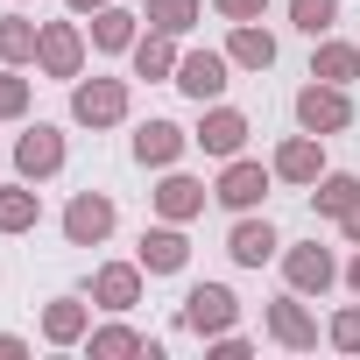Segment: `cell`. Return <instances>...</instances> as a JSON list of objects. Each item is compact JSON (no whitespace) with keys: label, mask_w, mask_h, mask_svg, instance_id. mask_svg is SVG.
<instances>
[{"label":"cell","mask_w":360,"mask_h":360,"mask_svg":"<svg viewBox=\"0 0 360 360\" xmlns=\"http://www.w3.org/2000/svg\"><path fill=\"white\" fill-rule=\"evenodd\" d=\"M141 262H106V269H92V304L99 311H134L141 304Z\"/></svg>","instance_id":"obj_14"},{"label":"cell","mask_w":360,"mask_h":360,"mask_svg":"<svg viewBox=\"0 0 360 360\" xmlns=\"http://www.w3.org/2000/svg\"><path fill=\"white\" fill-rule=\"evenodd\" d=\"M85 332H92V304L85 297H50L43 304V339L50 346H85Z\"/></svg>","instance_id":"obj_17"},{"label":"cell","mask_w":360,"mask_h":360,"mask_svg":"<svg viewBox=\"0 0 360 360\" xmlns=\"http://www.w3.org/2000/svg\"><path fill=\"white\" fill-rule=\"evenodd\" d=\"M176 57H184V50H176V36L169 29H148V36H134V50H127V64H134V78H176Z\"/></svg>","instance_id":"obj_18"},{"label":"cell","mask_w":360,"mask_h":360,"mask_svg":"<svg viewBox=\"0 0 360 360\" xmlns=\"http://www.w3.org/2000/svg\"><path fill=\"white\" fill-rule=\"evenodd\" d=\"M226 255H233L240 269H262V262H276V255H283V240H276V226H269V219H240V226L226 233Z\"/></svg>","instance_id":"obj_19"},{"label":"cell","mask_w":360,"mask_h":360,"mask_svg":"<svg viewBox=\"0 0 360 360\" xmlns=\"http://www.w3.org/2000/svg\"><path fill=\"white\" fill-rule=\"evenodd\" d=\"M85 353H92V360H127V353H148V360H155V346H148L134 325H99V332H85Z\"/></svg>","instance_id":"obj_24"},{"label":"cell","mask_w":360,"mask_h":360,"mask_svg":"<svg viewBox=\"0 0 360 360\" xmlns=\"http://www.w3.org/2000/svg\"><path fill=\"white\" fill-rule=\"evenodd\" d=\"M212 15H219V22H262L269 0H212Z\"/></svg>","instance_id":"obj_31"},{"label":"cell","mask_w":360,"mask_h":360,"mask_svg":"<svg viewBox=\"0 0 360 360\" xmlns=\"http://www.w3.org/2000/svg\"><path fill=\"white\" fill-rule=\"evenodd\" d=\"M212 353H219V360H248V339H240V332H219Z\"/></svg>","instance_id":"obj_32"},{"label":"cell","mask_w":360,"mask_h":360,"mask_svg":"<svg viewBox=\"0 0 360 360\" xmlns=\"http://www.w3.org/2000/svg\"><path fill=\"white\" fill-rule=\"evenodd\" d=\"M226 57H233V71H269V64H276V36H269L262 22H233Z\"/></svg>","instance_id":"obj_20"},{"label":"cell","mask_w":360,"mask_h":360,"mask_svg":"<svg viewBox=\"0 0 360 360\" xmlns=\"http://www.w3.org/2000/svg\"><path fill=\"white\" fill-rule=\"evenodd\" d=\"M276 176H283V184H318V176H325V134H290L283 148H276V162H269Z\"/></svg>","instance_id":"obj_12"},{"label":"cell","mask_w":360,"mask_h":360,"mask_svg":"<svg viewBox=\"0 0 360 360\" xmlns=\"http://www.w3.org/2000/svg\"><path fill=\"white\" fill-rule=\"evenodd\" d=\"M269 339H276V346H290V353H311V346H318V318L304 311V297H297V290L269 304Z\"/></svg>","instance_id":"obj_15"},{"label":"cell","mask_w":360,"mask_h":360,"mask_svg":"<svg viewBox=\"0 0 360 360\" xmlns=\"http://www.w3.org/2000/svg\"><path fill=\"white\" fill-rule=\"evenodd\" d=\"M332 22H339V0H290V29H304L311 43L332 36Z\"/></svg>","instance_id":"obj_28"},{"label":"cell","mask_w":360,"mask_h":360,"mask_svg":"<svg viewBox=\"0 0 360 360\" xmlns=\"http://www.w3.org/2000/svg\"><path fill=\"white\" fill-rule=\"evenodd\" d=\"M92 50H106V57H120V50H134V15L120 8V0H106V8L92 15Z\"/></svg>","instance_id":"obj_23"},{"label":"cell","mask_w":360,"mask_h":360,"mask_svg":"<svg viewBox=\"0 0 360 360\" xmlns=\"http://www.w3.org/2000/svg\"><path fill=\"white\" fill-rule=\"evenodd\" d=\"M29 113V78L22 64H0V120H22Z\"/></svg>","instance_id":"obj_29"},{"label":"cell","mask_w":360,"mask_h":360,"mask_svg":"<svg viewBox=\"0 0 360 360\" xmlns=\"http://www.w3.org/2000/svg\"><path fill=\"white\" fill-rule=\"evenodd\" d=\"M290 113H297L304 134H346V127H353V99H346V85H325V78H311V85L290 99Z\"/></svg>","instance_id":"obj_1"},{"label":"cell","mask_w":360,"mask_h":360,"mask_svg":"<svg viewBox=\"0 0 360 360\" xmlns=\"http://www.w3.org/2000/svg\"><path fill=\"white\" fill-rule=\"evenodd\" d=\"M134 262H141L148 276H176V269L191 262V240H184V226H176V219L148 226V233H141V248H134Z\"/></svg>","instance_id":"obj_11"},{"label":"cell","mask_w":360,"mask_h":360,"mask_svg":"<svg viewBox=\"0 0 360 360\" xmlns=\"http://www.w3.org/2000/svg\"><path fill=\"white\" fill-rule=\"evenodd\" d=\"M29 353V339H15V332H0V360H22Z\"/></svg>","instance_id":"obj_33"},{"label":"cell","mask_w":360,"mask_h":360,"mask_svg":"<svg viewBox=\"0 0 360 360\" xmlns=\"http://www.w3.org/2000/svg\"><path fill=\"white\" fill-rule=\"evenodd\" d=\"M248 134H255V127H248V113H240V106H205V120L191 127V141H198L205 155H219V162H226V155H240V148H248Z\"/></svg>","instance_id":"obj_10"},{"label":"cell","mask_w":360,"mask_h":360,"mask_svg":"<svg viewBox=\"0 0 360 360\" xmlns=\"http://www.w3.org/2000/svg\"><path fill=\"white\" fill-rule=\"evenodd\" d=\"M141 15H148V29L191 36V29H198V15H205V0H141Z\"/></svg>","instance_id":"obj_27"},{"label":"cell","mask_w":360,"mask_h":360,"mask_svg":"<svg viewBox=\"0 0 360 360\" xmlns=\"http://www.w3.org/2000/svg\"><path fill=\"white\" fill-rule=\"evenodd\" d=\"M205 184H198V176H184V169H162V184H155V212L162 219H176V226H184V219H198L205 212Z\"/></svg>","instance_id":"obj_16"},{"label":"cell","mask_w":360,"mask_h":360,"mask_svg":"<svg viewBox=\"0 0 360 360\" xmlns=\"http://www.w3.org/2000/svg\"><path fill=\"white\" fill-rule=\"evenodd\" d=\"M113 219H120V212H113L106 191H78V198L64 205V240H71V248H99V240L113 233Z\"/></svg>","instance_id":"obj_8"},{"label":"cell","mask_w":360,"mask_h":360,"mask_svg":"<svg viewBox=\"0 0 360 360\" xmlns=\"http://www.w3.org/2000/svg\"><path fill=\"white\" fill-rule=\"evenodd\" d=\"M339 226H346V240H353V248H360V205H353V212H346V219H339Z\"/></svg>","instance_id":"obj_34"},{"label":"cell","mask_w":360,"mask_h":360,"mask_svg":"<svg viewBox=\"0 0 360 360\" xmlns=\"http://www.w3.org/2000/svg\"><path fill=\"white\" fill-rule=\"evenodd\" d=\"M346 290H353V297H360V255H353V262H346Z\"/></svg>","instance_id":"obj_36"},{"label":"cell","mask_w":360,"mask_h":360,"mask_svg":"<svg viewBox=\"0 0 360 360\" xmlns=\"http://www.w3.org/2000/svg\"><path fill=\"white\" fill-rule=\"evenodd\" d=\"M325 339H332L339 353H360V304H346V311L325 325Z\"/></svg>","instance_id":"obj_30"},{"label":"cell","mask_w":360,"mask_h":360,"mask_svg":"<svg viewBox=\"0 0 360 360\" xmlns=\"http://www.w3.org/2000/svg\"><path fill=\"white\" fill-rule=\"evenodd\" d=\"M311 205H318V219H346V212L360 205V176H346V169H325L318 184H311Z\"/></svg>","instance_id":"obj_22"},{"label":"cell","mask_w":360,"mask_h":360,"mask_svg":"<svg viewBox=\"0 0 360 360\" xmlns=\"http://www.w3.org/2000/svg\"><path fill=\"white\" fill-rule=\"evenodd\" d=\"M269 184H276V169H262V162H248V155H226V169H219L212 198H219L226 212H255V205L269 198Z\"/></svg>","instance_id":"obj_6"},{"label":"cell","mask_w":360,"mask_h":360,"mask_svg":"<svg viewBox=\"0 0 360 360\" xmlns=\"http://www.w3.org/2000/svg\"><path fill=\"white\" fill-rule=\"evenodd\" d=\"M36 71H43V78H85V29H78V22H43V36H36Z\"/></svg>","instance_id":"obj_5"},{"label":"cell","mask_w":360,"mask_h":360,"mask_svg":"<svg viewBox=\"0 0 360 360\" xmlns=\"http://www.w3.org/2000/svg\"><path fill=\"white\" fill-rule=\"evenodd\" d=\"M184 99H198V106H212L226 85H233V57L226 50H184L176 57V78H169Z\"/></svg>","instance_id":"obj_2"},{"label":"cell","mask_w":360,"mask_h":360,"mask_svg":"<svg viewBox=\"0 0 360 360\" xmlns=\"http://www.w3.org/2000/svg\"><path fill=\"white\" fill-rule=\"evenodd\" d=\"M64 134L50 127V120H36V127H22V141H15V169L29 176V184H43V176H57L64 169Z\"/></svg>","instance_id":"obj_7"},{"label":"cell","mask_w":360,"mask_h":360,"mask_svg":"<svg viewBox=\"0 0 360 360\" xmlns=\"http://www.w3.org/2000/svg\"><path fill=\"white\" fill-rule=\"evenodd\" d=\"M71 120L78 127H120L127 120V78H78L71 85Z\"/></svg>","instance_id":"obj_3"},{"label":"cell","mask_w":360,"mask_h":360,"mask_svg":"<svg viewBox=\"0 0 360 360\" xmlns=\"http://www.w3.org/2000/svg\"><path fill=\"white\" fill-rule=\"evenodd\" d=\"M311 78H325V85H353V78H360V50L339 43V36H325L318 57H311Z\"/></svg>","instance_id":"obj_25"},{"label":"cell","mask_w":360,"mask_h":360,"mask_svg":"<svg viewBox=\"0 0 360 360\" xmlns=\"http://www.w3.org/2000/svg\"><path fill=\"white\" fill-rule=\"evenodd\" d=\"M233 318H240V297L226 283H191L184 290V332L219 339V332H233Z\"/></svg>","instance_id":"obj_4"},{"label":"cell","mask_w":360,"mask_h":360,"mask_svg":"<svg viewBox=\"0 0 360 360\" xmlns=\"http://www.w3.org/2000/svg\"><path fill=\"white\" fill-rule=\"evenodd\" d=\"M283 276H290V290H297V297H325V290H332L346 269L332 262V248L304 240V248H290V255H283Z\"/></svg>","instance_id":"obj_9"},{"label":"cell","mask_w":360,"mask_h":360,"mask_svg":"<svg viewBox=\"0 0 360 360\" xmlns=\"http://www.w3.org/2000/svg\"><path fill=\"white\" fill-rule=\"evenodd\" d=\"M184 148H191V134L176 127V120H141V127H134V162H141V169H176Z\"/></svg>","instance_id":"obj_13"},{"label":"cell","mask_w":360,"mask_h":360,"mask_svg":"<svg viewBox=\"0 0 360 360\" xmlns=\"http://www.w3.org/2000/svg\"><path fill=\"white\" fill-rule=\"evenodd\" d=\"M36 36H43V22L0 15V64H36Z\"/></svg>","instance_id":"obj_26"},{"label":"cell","mask_w":360,"mask_h":360,"mask_svg":"<svg viewBox=\"0 0 360 360\" xmlns=\"http://www.w3.org/2000/svg\"><path fill=\"white\" fill-rule=\"evenodd\" d=\"M64 8H71V15H99V8H106V0H64Z\"/></svg>","instance_id":"obj_35"},{"label":"cell","mask_w":360,"mask_h":360,"mask_svg":"<svg viewBox=\"0 0 360 360\" xmlns=\"http://www.w3.org/2000/svg\"><path fill=\"white\" fill-rule=\"evenodd\" d=\"M36 219H43V198H36L29 176L22 184H0V233H36Z\"/></svg>","instance_id":"obj_21"}]
</instances>
